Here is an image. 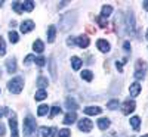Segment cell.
<instances>
[{"instance_id":"7dc6e473","label":"cell","mask_w":148,"mask_h":137,"mask_svg":"<svg viewBox=\"0 0 148 137\" xmlns=\"http://www.w3.org/2000/svg\"><path fill=\"white\" fill-rule=\"evenodd\" d=\"M147 40H148V33H147Z\"/></svg>"},{"instance_id":"4fadbf2b","label":"cell","mask_w":148,"mask_h":137,"mask_svg":"<svg viewBox=\"0 0 148 137\" xmlns=\"http://www.w3.org/2000/svg\"><path fill=\"white\" fill-rule=\"evenodd\" d=\"M55 37H56V27L55 25H49V28H47V41L53 43Z\"/></svg>"},{"instance_id":"30bf717a","label":"cell","mask_w":148,"mask_h":137,"mask_svg":"<svg viewBox=\"0 0 148 137\" xmlns=\"http://www.w3.org/2000/svg\"><path fill=\"white\" fill-rule=\"evenodd\" d=\"M96 46H98V49H99V52H102V53H107V52H110V43L107 41V40H98L96 41Z\"/></svg>"},{"instance_id":"277c9868","label":"cell","mask_w":148,"mask_h":137,"mask_svg":"<svg viewBox=\"0 0 148 137\" xmlns=\"http://www.w3.org/2000/svg\"><path fill=\"white\" fill-rule=\"evenodd\" d=\"M9 127H10V137H18V122L16 114L9 111Z\"/></svg>"},{"instance_id":"8992f818","label":"cell","mask_w":148,"mask_h":137,"mask_svg":"<svg viewBox=\"0 0 148 137\" xmlns=\"http://www.w3.org/2000/svg\"><path fill=\"white\" fill-rule=\"evenodd\" d=\"M135 108H136V103H135V100H126L125 103L121 105V112L125 115H129L130 112L135 111Z\"/></svg>"},{"instance_id":"8d00e7d4","label":"cell","mask_w":148,"mask_h":137,"mask_svg":"<svg viewBox=\"0 0 148 137\" xmlns=\"http://www.w3.org/2000/svg\"><path fill=\"white\" fill-rule=\"evenodd\" d=\"M6 114H9V109L8 108H0V118H3Z\"/></svg>"},{"instance_id":"4316f807","label":"cell","mask_w":148,"mask_h":137,"mask_svg":"<svg viewBox=\"0 0 148 137\" xmlns=\"http://www.w3.org/2000/svg\"><path fill=\"white\" fill-rule=\"evenodd\" d=\"M117 108H119V99H111L107 103V109H110V111H114Z\"/></svg>"},{"instance_id":"60d3db41","label":"cell","mask_w":148,"mask_h":137,"mask_svg":"<svg viewBox=\"0 0 148 137\" xmlns=\"http://www.w3.org/2000/svg\"><path fill=\"white\" fill-rule=\"evenodd\" d=\"M56 136V128H51V134H49V137H55Z\"/></svg>"},{"instance_id":"d6986e66","label":"cell","mask_w":148,"mask_h":137,"mask_svg":"<svg viewBox=\"0 0 148 137\" xmlns=\"http://www.w3.org/2000/svg\"><path fill=\"white\" fill-rule=\"evenodd\" d=\"M126 22H127V30H129L130 33H133V31H135V18L132 16V14H129V15H127Z\"/></svg>"},{"instance_id":"d6a6232c","label":"cell","mask_w":148,"mask_h":137,"mask_svg":"<svg viewBox=\"0 0 148 137\" xmlns=\"http://www.w3.org/2000/svg\"><path fill=\"white\" fill-rule=\"evenodd\" d=\"M34 62L37 64V66H45V64H46V59H45V56H37Z\"/></svg>"},{"instance_id":"bcb514c9","label":"cell","mask_w":148,"mask_h":137,"mask_svg":"<svg viewBox=\"0 0 148 137\" xmlns=\"http://www.w3.org/2000/svg\"><path fill=\"white\" fill-rule=\"evenodd\" d=\"M142 137H148V134H145V136H142Z\"/></svg>"},{"instance_id":"ab89813d","label":"cell","mask_w":148,"mask_h":137,"mask_svg":"<svg viewBox=\"0 0 148 137\" xmlns=\"http://www.w3.org/2000/svg\"><path fill=\"white\" fill-rule=\"evenodd\" d=\"M116 66H117V69L120 71V72H123V62H116Z\"/></svg>"},{"instance_id":"74e56055","label":"cell","mask_w":148,"mask_h":137,"mask_svg":"<svg viewBox=\"0 0 148 137\" xmlns=\"http://www.w3.org/2000/svg\"><path fill=\"white\" fill-rule=\"evenodd\" d=\"M67 44L68 46H74V44H76V39H74V37H68V39H67Z\"/></svg>"},{"instance_id":"52a82bcc","label":"cell","mask_w":148,"mask_h":137,"mask_svg":"<svg viewBox=\"0 0 148 137\" xmlns=\"http://www.w3.org/2000/svg\"><path fill=\"white\" fill-rule=\"evenodd\" d=\"M76 44H77L79 47H82V49H86V47L90 44V40H89V37H88V35L82 34V35H79L77 39H76Z\"/></svg>"},{"instance_id":"83f0119b","label":"cell","mask_w":148,"mask_h":137,"mask_svg":"<svg viewBox=\"0 0 148 137\" xmlns=\"http://www.w3.org/2000/svg\"><path fill=\"white\" fill-rule=\"evenodd\" d=\"M34 9V2H24L22 3V10H27V12H31Z\"/></svg>"},{"instance_id":"5bb4252c","label":"cell","mask_w":148,"mask_h":137,"mask_svg":"<svg viewBox=\"0 0 148 137\" xmlns=\"http://www.w3.org/2000/svg\"><path fill=\"white\" fill-rule=\"evenodd\" d=\"M76 119H77L76 112H68V114L64 117V124H65V125H71V124H74Z\"/></svg>"},{"instance_id":"8fae6325","label":"cell","mask_w":148,"mask_h":137,"mask_svg":"<svg viewBox=\"0 0 148 137\" xmlns=\"http://www.w3.org/2000/svg\"><path fill=\"white\" fill-rule=\"evenodd\" d=\"M83 112H84L86 115H99L101 112H102V109L99 106H88V108H84Z\"/></svg>"},{"instance_id":"cb8c5ba5","label":"cell","mask_w":148,"mask_h":137,"mask_svg":"<svg viewBox=\"0 0 148 137\" xmlns=\"http://www.w3.org/2000/svg\"><path fill=\"white\" fill-rule=\"evenodd\" d=\"M49 134H51V128L47 127H40L37 131V137H49Z\"/></svg>"},{"instance_id":"7bdbcfd3","label":"cell","mask_w":148,"mask_h":137,"mask_svg":"<svg viewBox=\"0 0 148 137\" xmlns=\"http://www.w3.org/2000/svg\"><path fill=\"white\" fill-rule=\"evenodd\" d=\"M5 134V127H3V124L0 122V136H3Z\"/></svg>"},{"instance_id":"ba28073f","label":"cell","mask_w":148,"mask_h":137,"mask_svg":"<svg viewBox=\"0 0 148 137\" xmlns=\"http://www.w3.org/2000/svg\"><path fill=\"white\" fill-rule=\"evenodd\" d=\"M33 28H34V22H33V21L27 19V21L21 22V33H22V34H27V33L33 31Z\"/></svg>"},{"instance_id":"e575fe53","label":"cell","mask_w":148,"mask_h":137,"mask_svg":"<svg viewBox=\"0 0 148 137\" xmlns=\"http://www.w3.org/2000/svg\"><path fill=\"white\" fill-rule=\"evenodd\" d=\"M33 60H36V55H28V56H25V59H24V64L30 65Z\"/></svg>"},{"instance_id":"ac0fdd59","label":"cell","mask_w":148,"mask_h":137,"mask_svg":"<svg viewBox=\"0 0 148 137\" xmlns=\"http://www.w3.org/2000/svg\"><path fill=\"white\" fill-rule=\"evenodd\" d=\"M33 50L37 52V53H42V52L45 50V44H43V41H42V40H36V41L33 43Z\"/></svg>"},{"instance_id":"2e32d148","label":"cell","mask_w":148,"mask_h":137,"mask_svg":"<svg viewBox=\"0 0 148 137\" xmlns=\"http://www.w3.org/2000/svg\"><path fill=\"white\" fill-rule=\"evenodd\" d=\"M82 64H83V62H82L80 58H77V56H73L71 58V66H73L74 71H79L82 68Z\"/></svg>"},{"instance_id":"f546056e","label":"cell","mask_w":148,"mask_h":137,"mask_svg":"<svg viewBox=\"0 0 148 137\" xmlns=\"http://www.w3.org/2000/svg\"><path fill=\"white\" fill-rule=\"evenodd\" d=\"M51 74H52V78L56 80V64L53 59H51Z\"/></svg>"},{"instance_id":"5b68a950","label":"cell","mask_w":148,"mask_h":137,"mask_svg":"<svg viewBox=\"0 0 148 137\" xmlns=\"http://www.w3.org/2000/svg\"><path fill=\"white\" fill-rule=\"evenodd\" d=\"M77 125H79V130L83 131V133H89L93 127V122L89 119V118H82L79 122H77Z\"/></svg>"},{"instance_id":"484cf974","label":"cell","mask_w":148,"mask_h":137,"mask_svg":"<svg viewBox=\"0 0 148 137\" xmlns=\"http://www.w3.org/2000/svg\"><path fill=\"white\" fill-rule=\"evenodd\" d=\"M46 97H47L46 90H37L36 94H34V99H36V100H45Z\"/></svg>"},{"instance_id":"ffe728a7","label":"cell","mask_w":148,"mask_h":137,"mask_svg":"<svg viewBox=\"0 0 148 137\" xmlns=\"http://www.w3.org/2000/svg\"><path fill=\"white\" fill-rule=\"evenodd\" d=\"M49 111H51V108H49L47 105H40L39 108H37V115H39V117H45V115H47Z\"/></svg>"},{"instance_id":"f6af8a7d","label":"cell","mask_w":148,"mask_h":137,"mask_svg":"<svg viewBox=\"0 0 148 137\" xmlns=\"http://www.w3.org/2000/svg\"><path fill=\"white\" fill-rule=\"evenodd\" d=\"M0 77H2V69H0Z\"/></svg>"},{"instance_id":"7a4b0ae2","label":"cell","mask_w":148,"mask_h":137,"mask_svg":"<svg viewBox=\"0 0 148 137\" xmlns=\"http://www.w3.org/2000/svg\"><path fill=\"white\" fill-rule=\"evenodd\" d=\"M36 134V121L31 117L24 119V137H34Z\"/></svg>"},{"instance_id":"4dcf8cb0","label":"cell","mask_w":148,"mask_h":137,"mask_svg":"<svg viewBox=\"0 0 148 137\" xmlns=\"http://www.w3.org/2000/svg\"><path fill=\"white\" fill-rule=\"evenodd\" d=\"M12 9H14L16 14H21V12H22V3H19V2H14V3H12Z\"/></svg>"},{"instance_id":"7c38bea8","label":"cell","mask_w":148,"mask_h":137,"mask_svg":"<svg viewBox=\"0 0 148 137\" xmlns=\"http://www.w3.org/2000/svg\"><path fill=\"white\" fill-rule=\"evenodd\" d=\"M129 93H130L132 97H136V96L141 93V84H139V83H133V84H130V87H129Z\"/></svg>"},{"instance_id":"7402d4cb","label":"cell","mask_w":148,"mask_h":137,"mask_svg":"<svg viewBox=\"0 0 148 137\" xmlns=\"http://www.w3.org/2000/svg\"><path fill=\"white\" fill-rule=\"evenodd\" d=\"M98 127L101 130H107L110 127V119L108 118H99L98 119Z\"/></svg>"},{"instance_id":"836d02e7","label":"cell","mask_w":148,"mask_h":137,"mask_svg":"<svg viewBox=\"0 0 148 137\" xmlns=\"http://www.w3.org/2000/svg\"><path fill=\"white\" fill-rule=\"evenodd\" d=\"M61 112V108H58V106H52L51 108V114H49V117L51 118H53V117H56L58 114Z\"/></svg>"},{"instance_id":"e0dca14e","label":"cell","mask_w":148,"mask_h":137,"mask_svg":"<svg viewBox=\"0 0 148 137\" xmlns=\"http://www.w3.org/2000/svg\"><path fill=\"white\" fill-rule=\"evenodd\" d=\"M111 12H113V7H111L110 5L102 6V9H101V18H102V19H107V18L111 15Z\"/></svg>"},{"instance_id":"ee69618b","label":"cell","mask_w":148,"mask_h":137,"mask_svg":"<svg viewBox=\"0 0 148 137\" xmlns=\"http://www.w3.org/2000/svg\"><path fill=\"white\" fill-rule=\"evenodd\" d=\"M65 5H67V2H61V3H59V7H62V6H65Z\"/></svg>"},{"instance_id":"9a60e30c","label":"cell","mask_w":148,"mask_h":137,"mask_svg":"<svg viewBox=\"0 0 148 137\" xmlns=\"http://www.w3.org/2000/svg\"><path fill=\"white\" fill-rule=\"evenodd\" d=\"M65 106H67V109H68L70 112H71V111L74 112V111H76V109L79 108V103H77L76 100H74V99H71V97H68V99H67V100H65Z\"/></svg>"},{"instance_id":"b9f144b4","label":"cell","mask_w":148,"mask_h":137,"mask_svg":"<svg viewBox=\"0 0 148 137\" xmlns=\"http://www.w3.org/2000/svg\"><path fill=\"white\" fill-rule=\"evenodd\" d=\"M142 6H144V9L148 12V0H144V2H142Z\"/></svg>"},{"instance_id":"6da1fadb","label":"cell","mask_w":148,"mask_h":137,"mask_svg":"<svg viewBox=\"0 0 148 137\" xmlns=\"http://www.w3.org/2000/svg\"><path fill=\"white\" fill-rule=\"evenodd\" d=\"M8 89L12 94H19L24 89V78L22 77H14L8 83Z\"/></svg>"},{"instance_id":"1f68e13d","label":"cell","mask_w":148,"mask_h":137,"mask_svg":"<svg viewBox=\"0 0 148 137\" xmlns=\"http://www.w3.org/2000/svg\"><path fill=\"white\" fill-rule=\"evenodd\" d=\"M5 53H6V43L2 37H0V56H5Z\"/></svg>"},{"instance_id":"44dd1931","label":"cell","mask_w":148,"mask_h":137,"mask_svg":"<svg viewBox=\"0 0 148 137\" xmlns=\"http://www.w3.org/2000/svg\"><path fill=\"white\" fill-rule=\"evenodd\" d=\"M47 84H49V81H47L46 77L40 75L37 78V87H40V90H45V87H47Z\"/></svg>"},{"instance_id":"9c48e42d","label":"cell","mask_w":148,"mask_h":137,"mask_svg":"<svg viewBox=\"0 0 148 137\" xmlns=\"http://www.w3.org/2000/svg\"><path fill=\"white\" fill-rule=\"evenodd\" d=\"M6 69L9 74H15L16 72V59L15 58H9L6 60Z\"/></svg>"},{"instance_id":"d4e9b609","label":"cell","mask_w":148,"mask_h":137,"mask_svg":"<svg viewBox=\"0 0 148 137\" xmlns=\"http://www.w3.org/2000/svg\"><path fill=\"white\" fill-rule=\"evenodd\" d=\"M130 125H132L133 130H139V127H141V119H139L138 117H132V118H130Z\"/></svg>"},{"instance_id":"603a6c76","label":"cell","mask_w":148,"mask_h":137,"mask_svg":"<svg viewBox=\"0 0 148 137\" xmlns=\"http://www.w3.org/2000/svg\"><path fill=\"white\" fill-rule=\"evenodd\" d=\"M80 77H82L84 81H92V80H93V74H92V71H89V69H84V71L80 74Z\"/></svg>"},{"instance_id":"f1b7e54d","label":"cell","mask_w":148,"mask_h":137,"mask_svg":"<svg viewBox=\"0 0 148 137\" xmlns=\"http://www.w3.org/2000/svg\"><path fill=\"white\" fill-rule=\"evenodd\" d=\"M9 40H10V43H18V40H19V37H18V34L15 33V31H9Z\"/></svg>"},{"instance_id":"d590c367","label":"cell","mask_w":148,"mask_h":137,"mask_svg":"<svg viewBox=\"0 0 148 137\" xmlns=\"http://www.w3.org/2000/svg\"><path fill=\"white\" fill-rule=\"evenodd\" d=\"M70 136H71L70 130L64 128V130H61V131H59V136H58V137H70Z\"/></svg>"},{"instance_id":"3957f363","label":"cell","mask_w":148,"mask_h":137,"mask_svg":"<svg viewBox=\"0 0 148 137\" xmlns=\"http://www.w3.org/2000/svg\"><path fill=\"white\" fill-rule=\"evenodd\" d=\"M147 72V64L142 59H138L136 64H135V78H144Z\"/></svg>"},{"instance_id":"f35d334b","label":"cell","mask_w":148,"mask_h":137,"mask_svg":"<svg viewBox=\"0 0 148 137\" xmlns=\"http://www.w3.org/2000/svg\"><path fill=\"white\" fill-rule=\"evenodd\" d=\"M123 47H125L126 52H130V50H132V47H130V43H129V41H126L125 44H123Z\"/></svg>"}]
</instances>
